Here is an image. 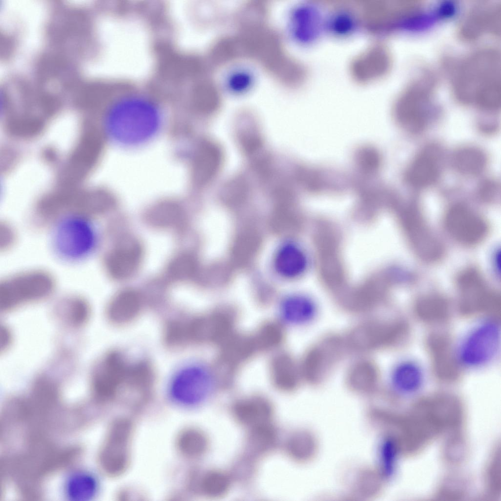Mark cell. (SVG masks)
I'll use <instances>...</instances> for the list:
<instances>
[{
  "label": "cell",
  "instance_id": "cell-1",
  "mask_svg": "<svg viewBox=\"0 0 501 501\" xmlns=\"http://www.w3.org/2000/svg\"><path fill=\"white\" fill-rule=\"evenodd\" d=\"M110 89L111 98L103 123L107 136L125 146L143 143L158 132L161 120L159 105L145 90L125 87Z\"/></svg>",
  "mask_w": 501,
  "mask_h": 501
},
{
  "label": "cell",
  "instance_id": "cell-2",
  "mask_svg": "<svg viewBox=\"0 0 501 501\" xmlns=\"http://www.w3.org/2000/svg\"><path fill=\"white\" fill-rule=\"evenodd\" d=\"M498 54L486 50L473 54L460 66L455 80L456 93L463 102L487 112L500 105V62Z\"/></svg>",
  "mask_w": 501,
  "mask_h": 501
},
{
  "label": "cell",
  "instance_id": "cell-3",
  "mask_svg": "<svg viewBox=\"0 0 501 501\" xmlns=\"http://www.w3.org/2000/svg\"><path fill=\"white\" fill-rule=\"evenodd\" d=\"M92 220L81 215L71 214L54 224L52 246L59 258L68 262H78L92 255L97 241Z\"/></svg>",
  "mask_w": 501,
  "mask_h": 501
},
{
  "label": "cell",
  "instance_id": "cell-4",
  "mask_svg": "<svg viewBox=\"0 0 501 501\" xmlns=\"http://www.w3.org/2000/svg\"><path fill=\"white\" fill-rule=\"evenodd\" d=\"M54 276L42 270L20 272L4 278L0 284V309L7 312L50 296L55 287Z\"/></svg>",
  "mask_w": 501,
  "mask_h": 501
},
{
  "label": "cell",
  "instance_id": "cell-5",
  "mask_svg": "<svg viewBox=\"0 0 501 501\" xmlns=\"http://www.w3.org/2000/svg\"><path fill=\"white\" fill-rule=\"evenodd\" d=\"M223 384L215 364H197L179 373L172 383L170 394L176 404L184 408L191 407Z\"/></svg>",
  "mask_w": 501,
  "mask_h": 501
},
{
  "label": "cell",
  "instance_id": "cell-6",
  "mask_svg": "<svg viewBox=\"0 0 501 501\" xmlns=\"http://www.w3.org/2000/svg\"><path fill=\"white\" fill-rule=\"evenodd\" d=\"M429 82L420 81L411 86L397 106V122L410 133L422 132L433 120L436 110Z\"/></svg>",
  "mask_w": 501,
  "mask_h": 501
},
{
  "label": "cell",
  "instance_id": "cell-7",
  "mask_svg": "<svg viewBox=\"0 0 501 501\" xmlns=\"http://www.w3.org/2000/svg\"><path fill=\"white\" fill-rule=\"evenodd\" d=\"M500 345V329L494 321H483L463 339L457 349L458 362L468 368H477L490 362Z\"/></svg>",
  "mask_w": 501,
  "mask_h": 501
},
{
  "label": "cell",
  "instance_id": "cell-8",
  "mask_svg": "<svg viewBox=\"0 0 501 501\" xmlns=\"http://www.w3.org/2000/svg\"><path fill=\"white\" fill-rule=\"evenodd\" d=\"M237 313L220 309L185 323L187 341L220 345L234 334Z\"/></svg>",
  "mask_w": 501,
  "mask_h": 501
},
{
  "label": "cell",
  "instance_id": "cell-9",
  "mask_svg": "<svg viewBox=\"0 0 501 501\" xmlns=\"http://www.w3.org/2000/svg\"><path fill=\"white\" fill-rule=\"evenodd\" d=\"M443 162L442 147L436 143L427 144L411 160L405 173V181L409 186L416 189L433 186L441 177Z\"/></svg>",
  "mask_w": 501,
  "mask_h": 501
},
{
  "label": "cell",
  "instance_id": "cell-10",
  "mask_svg": "<svg viewBox=\"0 0 501 501\" xmlns=\"http://www.w3.org/2000/svg\"><path fill=\"white\" fill-rule=\"evenodd\" d=\"M130 424L119 421L111 427L101 449L99 461L105 473L110 475L124 469L128 458Z\"/></svg>",
  "mask_w": 501,
  "mask_h": 501
},
{
  "label": "cell",
  "instance_id": "cell-11",
  "mask_svg": "<svg viewBox=\"0 0 501 501\" xmlns=\"http://www.w3.org/2000/svg\"><path fill=\"white\" fill-rule=\"evenodd\" d=\"M122 356L116 352L105 356L94 368L91 378V389L100 400L112 398L126 378L128 370Z\"/></svg>",
  "mask_w": 501,
  "mask_h": 501
},
{
  "label": "cell",
  "instance_id": "cell-12",
  "mask_svg": "<svg viewBox=\"0 0 501 501\" xmlns=\"http://www.w3.org/2000/svg\"><path fill=\"white\" fill-rule=\"evenodd\" d=\"M325 339L307 352L300 366L301 376L311 382L323 380L341 354V340Z\"/></svg>",
  "mask_w": 501,
  "mask_h": 501
},
{
  "label": "cell",
  "instance_id": "cell-13",
  "mask_svg": "<svg viewBox=\"0 0 501 501\" xmlns=\"http://www.w3.org/2000/svg\"><path fill=\"white\" fill-rule=\"evenodd\" d=\"M142 256V247L137 240L131 238L124 239L106 256L104 263L106 270L113 278L127 279L138 270Z\"/></svg>",
  "mask_w": 501,
  "mask_h": 501
},
{
  "label": "cell",
  "instance_id": "cell-14",
  "mask_svg": "<svg viewBox=\"0 0 501 501\" xmlns=\"http://www.w3.org/2000/svg\"><path fill=\"white\" fill-rule=\"evenodd\" d=\"M318 308L311 297L294 294L284 298L279 307L281 320L289 325L300 326L311 322L316 318Z\"/></svg>",
  "mask_w": 501,
  "mask_h": 501
},
{
  "label": "cell",
  "instance_id": "cell-15",
  "mask_svg": "<svg viewBox=\"0 0 501 501\" xmlns=\"http://www.w3.org/2000/svg\"><path fill=\"white\" fill-rule=\"evenodd\" d=\"M309 261L305 250L297 243L287 242L276 253L274 266L279 274L288 278H297L304 274Z\"/></svg>",
  "mask_w": 501,
  "mask_h": 501
},
{
  "label": "cell",
  "instance_id": "cell-16",
  "mask_svg": "<svg viewBox=\"0 0 501 501\" xmlns=\"http://www.w3.org/2000/svg\"><path fill=\"white\" fill-rule=\"evenodd\" d=\"M487 157L479 148L472 145L459 147L450 157V164L458 174L471 177L480 175L485 169Z\"/></svg>",
  "mask_w": 501,
  "mask_h": 501
},
{
  "label": "cell",
  "instance_id": "cell-17",
  "mask_svg": "<svg viewBox=\"0 0 501 501\" xmlns=\"http://www.w3.org/2000/svg\"><path fill=\"white\" fill-rule=\"evenodd\" d=\"M270 376L276 388L290 391L296 387L301 377L300 366L288 353H279L271 362Z\"/></svg>",
  "mask_w": 501,
  "mask_h": 501
},
{
  "label": "cell",
  "instance_id": "cell-18",
  "mask_svg": "<svg viewBox=\"0 0 501 501\" xmlns=\"http://www.w3.org/2000/svg\"><path fill=\"white\" fill-rule=\"evenodd\" d=\"M234 412L240 423L254 427L267 424L272 414V408L266 399L253 397L237 403Z\"/></svg>",
  "mask_w": 501,
  "mask_h": 501
},
{
  "label": "cell",
  "instance_id": "cell-19",
  "mask_svg": "<svg viewBox=\"0 0 501 501\" xmlns=\"http://www.w3.org/2000/svg\"><path fill=\"white\" fill-rule=\"evenodd\" d=\"M424 374L421 367L414 362L405 361L398 364L393 369L390 381L399 392L409 394L417 391L422 386Z\"/></svg>",
  "mask_w": 501,
  "mask_h": 501
},
{
  "label": "cell",
  "instance_id": "cell-20",
  "mask_svg": "<svg viewBox=\"0 0 501 501\" xmlns=\"http://www.w3.org/2000/svg\"><path fill=\"white\" fill-rule=\"evenodd\" d=\"M141 299L135 290L128 289L120 292L111 300L108 308V316L113 322L128 321L140 310Z\"/></svg>",
  "mask_w": 501,
  "mask_h": 501
},
{
  "label": "cell",
  "instance_id": "cell-21",
  "mask_svg": "<svg viewBox=\"0 0 501 501\" xmlns=\"http://www.w3.org/2000/svg\"><path fill=\"white\" fill-rule=\"evenodd\" d=\"M234 67L225 73L223 86L227 92L234 95L247 93L256 83V74L250 67L245 65Z\"/></svg>",
  "mask_w": 501,
  "mask_h": 501
},
{
  "label": "cell",
  "instance_id": "cell-22",
  "mask_svg": "<svg viewBox=\"0 0 501 501\" xmlns=\"http://www.w3.org/2000/svg\"><path fill=\"white\" fill-rule=\"evenodd\" d=\"M58 310L66 322L76 327L85 323L91 313L88 302L77 296H68L62 299L58 304Z\"/></svg>",
  "mask_w": 501,
  "mask_h": 501
},
{
  "label": "cell",
  "instance_id": "cell-23",
  "mask_svg": "<svg viewBox=\"0 0 501 501\" xmlns=\"http://www.w3.org/2000/svg\"><path fill=\"white\" fill-rule=\"evenodd\" d=\"M379 379L376 365L367 360L358 361L350 368L347 380L349 384L359 388H367L374 385Z\"/></svg>",
  "mask_w": 501,
  "mask_h": 501
},
{
  "label": "cell",
  "instance_id": "cell-24",
  "mask_svg": "<svg viewBox=\"0 0 501 501\" xmlns=\"http://www.w3.org/2000/svg\"><path fill=\"white\" fill-rule=\"evenodd\" d=\"M66 489L71 500L85 501L94 496L97 490V482L89 474L77 473L68 479Z\"/></svg>",
  "mask_w": 501,
  "mask_h": 501
},
{
  "label": "cell",
  "instance_id": "cell-25",
  "mask_svg": "<svg viewBox=\"0 0 501 501\" xmlns=\"http://www.w3.org/2000/svg\"><path fill=\"white\" fill-rule=\"evenodd\" d=\"M259 351L271 350L279 346L284 338L280 324L268 322L262 325L253 334Z\"/></svg>",
  "mask_w": 501,
  "mask_h": 501
},
{
  "label": "cell",
  "instance_id": "cell-26",
  "mask_svg": "<svg viewBox=\"0 0 501 501\" xmlns=\"http://www.w3.org/2000/svg\"><path fill=\"white\" fill-rule=\"evenodd\" d=\"M183 217L181 211L175 207H164L150 213L147 220L152 226L162 228L176 227L182 223Z\"/></svg>",
  "mask_w": 501,
  "mask_h": 501
},
{
  "label": "cell",
  "instance_id": "cell-27",
  "mask_svg": "<svg viewBox=\"0 0 501 501\" xmlns=\"http://www.w3.org/2000/svg\"><path fill=\"white\" fill-rule=\"evenodd\" d=\"M195 269L193 257L188 253H183L172 261L168 268L167 274L172 279L184 280L192 276Z\"/></svg>",
  "mask_w": 501,
  "mask_h": 501
},
{
  "label": "cell",
  "instance_id": "cell-28",
  "mask_svg": "<svg viewBox=\"0 0 501 501\" xmlns=\"http://www.w3.org/2000/svg\"><path fill=\"white\" fill-rule=\"evenodd\" d=\"M230 483V479L227 474L221 471H212L204 477L202 488L207 495L220 497L227 492Z\"/></svg>",
  "mask_w": 501,
  "mask_h": 501
},
{
  "label": "cell",
  "instance_id": "cell-29",
  "mask_svg": "<svg viewBox=\"0 0 501 501\" xmlns=\"http://www.w3.org/2000/svg\"><path fill=\"white\" fill-rule=\"evenodd\" d=\"M480 12H476L472 14L471 17L468 20L466 28H465V33L467 35L473 36L478 34V32L482 31L483 28L486 30V28H492L491 25L495 26L497 23L493 22H497V11L493 12V10L489 9H483Z\"/></svg>",
  "mask_w": 501,
  "mask_h": 501
},
{
  "label": "cell",
  "instance_id": "cell-30",
  "mask_svg": "<svg viewBox=\"0 0 501 501\" xmlns=\"http://www.w3.org/2000/svg\"><path fill=\"white\" fill-rule=\"evenodd\" d=\"M180 439L181 447L189 455H197L202 454L207 446L205 436L199 432L192 431L184 433Z\"/></svg>",
  "mask_w": 501,
  "mask_h": 501
},
{
  "label": "cell",
  "instance_id": "cell-31",
  "mask_svg": "<svg viewBox=\"0 0 501 501\" xmlns=\"http://www.w3.org/2000/svg\"><path fill=\"white\" fill-rule=\"evenodd\" d=\"M356 160L359 167L367 172L376 170L381 162L378 152L371 147H364L360 149L356 155Z\"/></svg>",
  "mask_w": 501,
  "mask_h": 501
},
{
  "label": "cell",
  "instance_id": "cell-32",
  "mask_svg": "<svg viewBox=\"0 0 501 501\" xmlns=\"http://www.w3.org/2000/svg\"><path fill=\"white\" fill-rule=\"evenodd\" d=\"M396 456V448L393 442L391 440L384 442L380 450V458L384 472L387 476H390L394 472Z\"/></svg>",
  "mask_w": 501,
  "mask_h": 501
},
{
  "label": "cell",
  "instance_id": "cell-33",
  "mask_svg": "<svg viewBox=\"0 0 501 501\" xmlns=\"http://www.w3.org/2000/svg\"><path fill=\"white\" fill-rule=\"evenodd\" d=\"M17 234L14 227L6 221L0 225V248L6 251L14 246L17 242Z\"/></svg>",
  "mask_w": 501,
  "mask_h": 501
},
{
  "label": "cell",
  "instance_id": "cell-34",
  "mask_svg": "<svg viewBox=\"0 0 501 501\" xmlns=\"http://www.w3.org/2000/svg\"><path fill=\"white\" fill-rule=\"evenodd\" d=\"M0 349L5 350L11 342V334L10 331L5 326L1 328L0 331Z\"/></svg>",
  "mask_w": 501,
  "mask_h": 501
}]
</instances>
